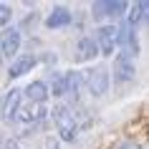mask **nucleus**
Returning a JSON list of instances; mask_svg holds the SVG:
<instances>
[{
	"label": "nucleus",
	"mask_w": 149,
	"mask_h": 149,
	"mask_svg": "<svg viewBox=\"0 0 149 149\" xmlns=\"http://www.w3.org/2000/svg\"><path fill=\"white\" fill-rule=\"evenodd\" d=\"M51 119L56 121L63 141H76L81 126H79V119H76V111L71 106H53L51 109Z\"/></svg>",
	"instance_id": "obj_1"
},
{
	"label": "nucleus",
	"mask_w": 149,
	"mask_h": 149,
	"mask_svg": "<svg viewBox=\"0 0 149 149\" xmlns=\"http://www.w3.org/2000/svg\"><path fill=\"white\" fill-rule=\"evenodd\" d=\"M84 79H86V91H88L91 96H96V99L109 91V71L104 68V66L88 68Z\"/></svg>",
	"instance_id": "obj_2"
},
{
	"label": "nucleus",
	"mask_w": 149,
	"mask_h": 149,
	"mask_svg": "<svg viewBox=\"0 0 149 149\" xmlns=\"http://www.w3.org/2000/svg\"><path fill=\"white\" fill-rule=\"evenodd\" d=\"M96 43H99L101 56H111L114 51H116V46H121L119 28H116V25H101L99 33H96Z\"/></svg>",
	"instance_id": "obj_3"
},
{
	"label": "nucleus",
	"mask_w": 149,
	"mask_h": 149,
	"mask_svg": "<svg viewBox=\"0 0 149 149\" xmlns=\"http://www.w3.org/2000/svg\"><path fill=\"white\" fill-rule=\"evenodd\" d=\"M132 79H134V58L121 51L116 56V61H114V81L116 84H126Z\"/></svg>",
	"instance_id": "obj_4"
},
{
	"label": "nucleus",
	"mask_w": 149,
	"mask_h": 149,
	"mask_svg": "<svg viewBox=\"0 0 149 149\" xmlns=\"http://www.w3.org/2000/svg\"><path fill=\"white\" fill-rule=\"evenodd\" d=\"M46 111H48V109L43 106V104H31V101H28V106H20L15 121H20V124H25L28 129H31L33 124H38L40 119L46 116Z\"/></svg>",
	"instance_id": "obj_5"
},
{
	"label": "nucleus",
	"mask_w": 149,
	"mask_h": 149,
	"mask_svg": "<svg viewBox=\"0 0 149 149\" xmlns=\"http://www.w3.org/2000/svg\"><path fill=\"white\" fill-rule=\"evenodd\" d=\"M20 99H23L20 88H10L8 94L3 96V119L5 121H15L18 111H20Z\"/></svg>",
	"instance_id": "obj_6"
},
{
	"label": "nucleus",
	"mask_w": 149,
	"mask_h": 149,
	"mask_svg": "<svg viewBox=\"0 0 149 149\" xmlns=\"http://www.w3.org/2000/svg\"><path fill=\"white\" fill-rule=\"evenodd\" d=\"M101 51H99V43H96V38H91V36H84V38H79V43H76V53H73V58L79 63H86L91 61L94 56H99Z\"/></svg>",
	"instance_id": "obj_7"
},
{
	"label": "nucleus",
	"mask_w": 149,
	"mask_h": 149,
	"mask_svg": "<svg viewBox=\"0 0 149 149\" xmlns=\"http://www.w3.org/2000/svg\"><path fill=\"white\" fill-rule=\"evenodd\" d=\"M126 10V3L124 0H99L94 3V15L96 18H114V15H121Z\"/></svg>",
	"instance_id": "obj_8"
},
{
	"label": "nucleus",
	"mask_w": 149,
	"mask_h": 149,
	"mask_svg": "<svg viewBox=\"0 0 149 149\" xmlns=\"http://www.w3.org/2000/svg\"><path fill=\"white\" fill-rule=\"evenodd\" d=\"M119 36H121V51L129 53L134 58V56L139 53V40H136V31H134V25L124 23L121 28H119Z\"/></svg>",
	"instance_id": "obj_9"
},
{
	"label": "nucleus",
	"mask_w": 149,
	"mask_h": 149,
	"mask_svg": "<svg viewBox=\"0 0 149 149\" xmlns=\"http://www.w3.org/2000/svg\"><path fill=\"white\" fill-rule=\"evenodd\" d=\"M18 48H20V31H15V28H5V33H3V43H0L3 56H5V58H13V56L18 53Z\"/></svg>",
	"instance_id": "obj_10"
},
{
	"label": "nucleus",
	"mask_w": 149,
	"mask_h": 149,
	"mask_svg": "<svg viewBox=\"0 0 149 149\" xmlns=\"http://www.w3.org/2000/svg\"><path fill=\"white\" fill-rule=\"evenodd\" d=\"M23 91H25V99H28L31 104H43V101L48 99V94H51L43 81H31Z\"/></svg>",
	"instance_id": "obj_11"
},
{
	"label": "nucleus",
	"mask_w": 149,
	"mask_h": 149,
	"mask_svg": "<svg viewBox=\"0 0 149 149\" xmlns=\"http://www.w3.org/2000/svg\"><path fill=\"white\" fill-rule=\"evenodd\" d=\"M71 10L68 8H63V5H58V8L51 10V15L46 18V25L51 28V31H56V28H63V25H68L71 23Z\"/></svg>",
	"instance_id": "obj_12"
},
{
	"label": "nucleus",
	"mask_w": 149,
	"mask_h": 149,
	"mask_svg": "<svg viewBox=\"0 0 149 149\" xmlns=\"http://www.w3.org/2000/svg\"><path fill=\"white\" fill-rule=\"evenodd\" d=\"M36 66V56H18L15 61L10 63L8 68V76L10 79H18V76H23V73H28V71Z\"/></svg>",
	"instance_id": "obj_13"
},
{
	"label": "nucleus",
	"mask_w": 149,
	"mask_h": 149,
	"mask_svg": "<svg viewBox=\"0 0 149 149\" xmlns=\"http://www.w3.org/2000/svg\"><path fill=\"white\" fill-rule=\"evenodd\" d=\"M68 99L71 101H79V94H81V86L86 84V79L81 76L79 71H68Z\"/></svg>",
	"instance_id": "obj_14"
},
{
	"label": "nucleus",
	"mask_w": 149,
	"mask_h": 149,
	"mask_svg": "<svg viewBox=\"0 0 149 149\" xmlns=\"http://www.w3.org/2000/svg\"><path fill=\"white\" fill-rule=\"evenodd\" d=\"M51 94L53 96H68V76L66 73H53V79H51Z\"/></svg>",
	"instance_id": "obj_15"
},
{
	"label": "nucleus",
	"mask_w": 149,
	"mask_h": 149,
	"mask_svg": "<svg viewBox=\"0 0 149 149\" xmlns=\"http://www.w3.org/2000/svg\"><path fill=\"white\" fill-rule=\"evenodd\" d=\"M139 18H144V8H141V3H134V5H132V13H129V18H126V23H129V25H136V23H139Z\"/></svg>",
	"instance_id": "obj_16"
},
{
	"label": "nucleus",
	"mask_w": 149,
	"mask_h": 149,
	"mask_svg": "<svg viewBox=\"0 0 149 149\" xmlns=\"http://www.w3.org/2000/svg\"><path fill=\"white\" fill-rule=\"evenodd\" d=\"M10 15H13V8H10L8 3H0V23H3V28H8Z\"/></svg>",
	"instance_id": "obj_17"
},
{
	"label": "nucleus",
	"mask_w": 149,
	"mask_h": 149,
	"mask_svg": "<svg viewBox=\"0 0 149 149\" xmlns=\"http://www.w3.org/2000/svg\"><path fill=\"white\" fill-rule=\"evenodd\" d=\"M43 149H61L58 147V139H51V136H48V139L43 141Z\"/></svg>",
	"instance_id": "obj_18"
},
{
	"label": "nucleus",
	"mask_w": 149,
	"mask_h": 149,
	"mask_svg": "<svg viewBox=\"0 0 149 149\" xmlns=\"http://www.w3.org/2000/svg\"><path fill=\"white\" fill-rule=\"evenodd\" d=\"M33 23H36V13L25 15V20H23V28H28V25H33Z\"/></svg>",
	"instance_id": "obj_19"
},
{
	"label": "nucleus",
	"mask_w": 149,
	"mask_h": 149,
	"mask_svg": "<svg viewBox=\"0 0 149 149\" xmlns=\"http://www.w3.org/2000/svg\"><path fill=\"white\" fill-rule=\"evenodd\" d=\"M3 149H20V147H18L13 139H5V141H3Z\"/></svg>",
	"instance_id": "obj_20"
}]
</instances>
